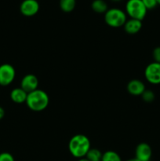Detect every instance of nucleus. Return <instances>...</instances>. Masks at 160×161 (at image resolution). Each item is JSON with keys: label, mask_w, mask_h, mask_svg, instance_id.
I'll use <instances>...</instances> for the list:
<instances>
[{"label": "nucleus", "mask_w": 160, "mask_h": 161, "mask_svg": "<svg viewBox=\"0 0 160 161\" xmlns=\"http://www.w3.org/2000/svg\"><path fill=\"white\" fill-rule=\"evenodd\" d=\"M90 141L84 135H75L68 142V149L72 157L80 159L86 157L90 149Z\"/></svg>", "instance_id": "obj_1"}, {"label": "nucleus", "mask_w": 160, "mask_h": 161, "mask_svg": "<svg viewBox=\"0 0 160 161\" xmlns=\"http://www.w3.org/2000/svg\"><path fill=\"white\" fill-rule=\"evenodd\" d=\"M26 105L28 108L34 112H42L48 107L50 97L48 94L44 91L37 89L28 94Z\"/></svg>", "instance_id": "obj_2"}, {"label": "nucleus", "mask_w": 160, "mask_h": 161, "mask_svg": "<svg viewBox=\"0 0 160 161\" xmlns=\"http://www.w3.org/2000/svg\"><path fill=\"white\" fill-rule=\"evenodd\" d=\"M126 20V14L119 8L108 9L104 14L105 23L111 28H120L124 26Z\"/></svg>", "instance_id": "obj_3"}, {"label": "nucleus", "mask_w": 160, "mask_h": 161, "mask_svg": "<svg viewBox=\"0 0 160 161\" xmlns=\"http://www.w3.org/2000/svg\"><path fill=\"white\" fill-rule=\"evenodd\" d=\"M147 11L141 0H128L125 4V14L132 19L142 21L147 14Z\"/></svg>", "instance_id": "obj_4"}, {"label": "nucleus", "mask_w": 160, "mask_h": 161, "mask_svg": "<svg viewBox=\"0 0 160 161\" xmlns=\"http://www.w3.org/2000/svg\"><path fill=\"white\" fill-rule=\"evenodd\" d=\"M16 70L10 64L5 63L0 65V86H6L13 82Z\"/></svg>", "instance_id": "obj_5"}, {"label": "nucleus", "mask_w": 160, "mask_h": 161, "mask_svg": "<svg viewBox=\"0 0 160 161\" xmlns=\"http://www.w3.org/2000/svg\"><path fill=\"white\" fill-rule=\"evenodd\" d=\"M144 77L151 84H160V63H150L145 68Z\"/></svg>", "instance_id": "obj_6"}, {"label": "nucleus", "mask_w": 160, "mask_h": 161, "mask_svg": "<svg viewBox=\"0 0 160 161\" xmlns=\"http://www.w3.org/2000/svg\"><path fill=\"white\" fill-rule=\"evenodd\" d=\"M39 10V3L37 0H24L20 6V11L25 17H33Z\"/></svg>", "instance_id": "obj_7"}, {"label": "nucleus", "mask_w": 160, "mask_h": 161, "mask_svg": "<svg viewBox=\"0 0 160 161\" xmlns=\"http://www.w3.org/2000/svg\"><path fill=\"white\" fill-rule=\"evenodd\" d=\"M38 86H39V80L34 74H27L20 81V87L26 91L28 94L37 90Z\"/></svg>", "instance_id": "obj_8"}, {"label": "nucleus", "mask_w": 160, "mask_h": 161, "mask_svg": "<svg viewBox=\"0 0 160 161\" xmlns=\"http://www.w3.org/2000/svg\"><path fill=\"white\" fill-rule=\"evenodd\" d=\"M152 150L147 143L141 142L137 145L135 150V158L140 161H150L152 158Z\"/></svg>", "instance_id": "obj_9"}, {"label": "nucleus", "mask_w": 160, "mask_h": 161, "mask_svg": "<svg viewBox=\"0 0 160 161\" xmlns=\"http://www.w3.org/2000/svg\"><path fill=\"white\" fill-rule=\"evenodd\" d=\"M127 91L133 96H141L145 91V85L140 80H132L127 84Z\"/></svg>", "instance_id": "obj_10"}, {"label": "nucleus", "mask_w": 160, "mask_h": 161, "mask_svg": "<svg viewBox=\"0 0 160 161\" xmlns=\"http://www.w3.org/2000/svg\"><path fill=\"white\" fill-rule=\"evenodd\" d=\"M123 27L125 32L130 35H134L141 31L142 28V22L141 20L130 18V20H126Z\"/></svg>", "instance_id": "obj_11"}, {"label": "nucleus", "mask_w": 160, "mask_h": 161, "mask_svg": "<svg viewBox=\"0 0 160 161\" xmlns=\"http://www.w3.org/2000/svg\"><path fill=\"white\" fill-rule=\"evenodd\" d=\"M27 97H28V93L20 87L14 88L10 92V99L14 103H25L27 100Z\"/></svg>", "instance_id": "obj_12"}, {"label": "nucleus", "mask_w": 160, "mask_h": 161, "mask_svg": "<svg viewBox=\"0 0 160 161\" xmlns=\"http://www.w3.org/2000/svg\"><path fill=\"white\" fill-rule=\"evenodd\" d=\"M91 8L97 14H105L108 10V5L104 0H94L91 4Z\"/></svg>", "instance_id": "obj_13"}, {"label": "nucleus", "mask_w": 160, "mask_h": 161, "mask_svg": "<svg viewBox=\"0 0 160 161\" xmlns=\"http://www.w3.org/2000/svg\"><path fill=\"white\" fill-rule=\"evenodd\" d=\"M60 8L65 13H70L74 10L76 5V0H60Z\"/></svg>", "instance_id": "obj_14"}, {"label": "nucleus", "mask_w": 160, "mask_h": 161, "mask_svg": "<svg viewBox=\"0 0 160 161\" xmlns=\"http://www.w3.org/2000/svg\"><path fill=\"white\" fill-rule=\"evenodd\" d=\"M102 153L99 149L96 148H90L86 156V158L89 161H101Z\"/></svg>", "instance_id": "obj_15"}, {"label": "nucleus", "mask_w": 160, "mask_h": 161, "mask_svg": "<svg viewBox=\"0 0 160 161\" xmlns=\"http://www.w3.org/2000/svg\"><path fill=\"white\" fill-rule=\"evenodd\" d=\"M101 161H122L119 153L112 150H108L104 153Z\"/></svg>", "instance_id": "obj_16"}, {"label": "nucleus", "mask_w": 160, "mask_h": 161, "mask_svg": "<svg viewBox=\"0 0 160 161\" xmlns=\"http://www.w3.org/2000/svg\"><path fill=\"white\" fill-rule=\"evenodd\" d=\"M141 97H142L144 102H147V103L152 102L155 100V94H154L153 91H150V90H145L144 92L142 94V95H141Z\"/></svg>", "instance_id": "obj_17"}, {"label": "nucleus", "mask_w": 160, "mask_h": 161, "mask_svg": "<svg viewBox=\"0 0 160 161\" xmlns=\"http://www.w3.org/2000/svg\"><path fill=\"white\" fill-rule=\"evenodd\" d=\"M141 1L144 3V6H145L147 10L148 9H153L158 5L157 0H141Z\"/></svg>", "instance_id": "obj_18"}, {"label": "nucleus", "mask_w": 160, "mask_h": 161, "mask_svg": "<svg viewBox=\"0 0 160 161\" xmlns=\"http://www.w3.org/2000/svg\"><path fill=\"white\" fill-rule=\"evenodd\" d=\"M0 161H15L14 157L9 153L3 152L0 153Z\"/></svg>", "instance_id": "obj_19"}, {"label": "nucleus", "mask_w": 160, "mask_h": 161, "mask_svg": "<svg viewBox=\"0 0 160 161\" xmlns=\"http://www.w3.org/2000/svg\"><path fill=\"white\" fill-rule=\"evenodd\" d=\"M152 57H153L155 62L160 63V47L154 49L153 52H152Z\"/></svg>", "instance_id": "obj_20"}, {"label": "nucleus", "mask_w": 160, "mask_h": 161, "mask_svg": "<svg viewBox=\"0 0 160 161\" xmlns=\"http://www.w3.org/2000/svg\"><path fill=\"white\" fill-rule=\"evenodd\" d=\"M5 116V110L2 106H0V120L3 119Z\"/></svg>", "instance_id": "obj_21"}, {"label": "nucleus", "mask_w": 160, "mask_h": 161, "mask_svg": "<svg viewBox=\"0 0 160 161\" xmlns=\"http://www.w3.org/2000/svg\"><path fill=\"white\" fill-rule=\"evenodd\" d=\"M77 161H89V160H88L86 158V157H83V158H80V159H78V160Z\"/></svg>", "instance_id": "obj_22"}, {"label": "nucleus", "mask_w": 160, "mask_h": 161, "mask_svg": "<svg viewBox=\"0 0 160 161\" xmlns=\"http://www.w3.org/2000/svg\"><path fill=\"white\" fill-rule=\"evenodd\" d=\"M125 161H140V160H137L136 158H133V159H130V160H127Z\"/></svg>", "instance_id": "obj_23"}, {"label": "nucleus", "mask_w": 160, "mask_h": 161, "mask_svg": "<svg viewBox=\"0 0 160 161\" xmlns=\"http://www.w3.org/2000/svg\"><path fill=\"white\" fill-rule=\"evenodd\" d=\"M157 3H158V5H160V0H157Z\"/></svg>", "instance_id": "obj_24"}, {"label": "nucleus", "mask_w": 160, "mask_h": 161, "mask_svg": "<svg viewBox=\"0 0 160 161\" xmlns=\"http://www.w3.org/2000/svg\"><path fill=\"white\" fill-rule=\"evenodd\" d=\"M114 2H119V1H122V0H112Z\"/></svg>", "instance_id": "obj_25"}]
</instances>
